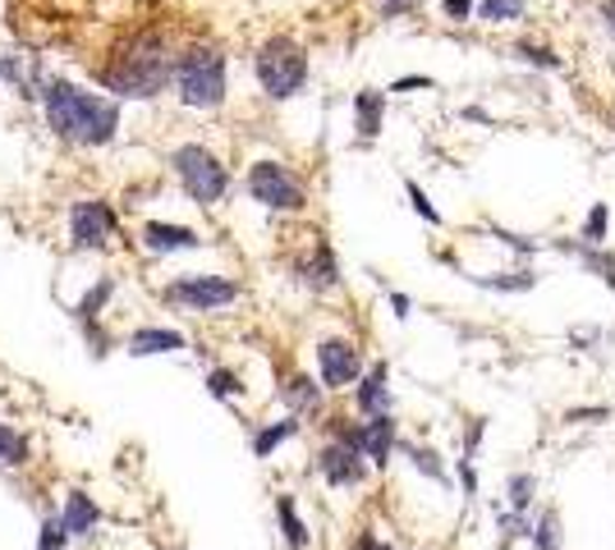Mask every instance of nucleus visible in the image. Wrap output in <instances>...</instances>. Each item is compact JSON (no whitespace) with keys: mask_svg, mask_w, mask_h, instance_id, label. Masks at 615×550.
Returning <instances> with one entry per match:
<instances>
[{"mask_svg":"<svg viewBox=\"0 0 615 550\" xmlns=\"http://www.w3.org/2000/svg\"><path fill=\"white\" fill-rule=\"evenodd\" d=\"M42 111H46V124L56 128L60 138L79 143V147H101L115 138L120 128V106L111 97H97L69 78H42Z\"/></svg>","mask_w":615,"mask_h":550,"instance_id":"obj_1","label":"nucleus"},{"mask_svg":"<svg viewBox=\"0 0 615 550\" xmlns=\"http://www.w3.org/2000/svg\"><path fill=\"white\" fill-rule=\"evenodd\" d=\"M115 97L124 101H147V97H161L175 83V56L161 33H138L124 42V50L115 56V65H107L101 74Z\"/></svg>","mask_w":615,"mask_h":550,"instance_id":"obj_2","label":"nucleus"},{"mask_svg":"<svg viewBox=\"0 0 615 550\" xmlns=\"http://www.w3.org/2000/svg\"><path fill=\"white\" fill-rule=\"evenodd\" d=\"M175 92L193 111H216L225 101V56L208 42H193L175 56Z\"/></svg>","mask_w":615,"mask_h":550,"instance_id":"obj_3","label":"nucleus"},{"mask_svg":"<svg viewBox=\"0 0 615 550\" xmlns=\"http://www.w3.org/2000/svg\"><path fill=\"white\" fill-rule=\"evenodd\" d=\"M253 74L271 101H290L308 83V50L294 37H267L253 56Z\"/></svg>","mask_w":615,"mask_h":550,"instance_id":"obj_4","label":"nucleus"},{"mask_svg":"<svg viewBox=\"0 0 615 550\" xmlns=\"http://www.w3.org/2000/svg\"><path fill=\"white\" fill-rule=\"evenodd\" d=\"M170 166L179 175V183H185V193L198 202V206H212L225 198L230 189V170L216 161V156L202 147V143H185V147H175L170 151Z\"/></svg>","mask_w":615,"mask_h":550,"instance_id":"obj_5","label":"nucleus"},{"mask_svg":"<svg viewBox=\"0 0 615 550\" xmlns=\"http://www.w3.org/2000/svg\"><path fill=\"white\" fill-rule=\"evenodd\" d=\"M248 198L262 202L267 212H303V206H308L303 183L280 161H253V170H248Z\"/></svg>","mask_w":615,"mask_h":550,"instance_id":"obj_6","label":"nucleus"},{"mask_svg":"<svg viewBox=\"0 0 615 550\" xmlns=\"http://www.w3.org/2000/svg\"><path fill=\"white\" fill-rule=\"evenodd\" d=\"M239 294L244 290L235 280H225V276H179L166 290L170 303H185V307H198V312H216L225 303H235Z\"/></svg>","mask_w":615,"mask_h":550,"instance_id":"obj_7","label":"nucleus"},{"mask_svg":"<svg viewBox=\"0 0 615 550\" xmlns=\"http://www.w3.org/2000/svg\"><path fill=\"white\" fill-rule=\"evenodd\" d=\"M115 234V212L101 198L88 202H74L69 212V239L74 248H107V239Z\"/></svg>","mask_w":615,"mask_h":550,"instance_id":"obj_8","label":"nucleus"},{"mask_svg":"<svg viewBox=\"0 0 615 550\" xmlns=\"http://www.w3.org/2000/svg\"><path fill=\"white\" fill-rule=\"evenodd\" d=\"M317 362H322V381L326 385H336V390H345V385H354L358 381V349L349 345V339H326V345L317 349Z\"/></svg>","mask_w":615,"mask_h":550,"instance_id":"obj_9","label":"nucleus"},{"mask_svg":"<svg viewBox=\"0 0 615 550\" xmlns=\"http://www.w3.org/2000/svg\"><path fill=\"white\" fill-rule=\"evenodd\" d=\"M345 440H354L358 450H364V459H372V463H387V459H391V445H395V423H391V413H377V417H368L364 427L345 431Z\"/></svg>","mask_w":615,"mask_h":550,"instance_id":"obj_10","label":"nucleus"},{"mask_svg":"<svg viewBox=\"0 0 615 550\" xmlns=\"http://www.w3.org/2000/svg\"><path fill=\"white\" fill-rule=\"evenodd\" d=\"M364 450H358L354 440H340V445H331V450L322 454V478L331 486H358L364 482Z\"/></svg>","mask_w":615,"mask_h":550,"instance_id":"obj_11","label":"nucleus"},{"mask_svg":"<svg viewBox=\"0 0 615 550\" xmlns=\"http://www.w3.org/2000/svg\"><path fill=\"white\" fill-rule=\"evenodd\" d=\"M143 248L147 252H193V248H202V234L198 229H189V225H166V221H152V225H143Z\"/></svg>","mask_w":615,"mask_h":550,"instance_id":"obj_12","label":"nucleus"},{"mask_svg":"<svg viewBox=\"0 0 615 550\" xmlns=\"http://www.w3.org/2000/svg\"><path fill=\"white\" fill-rule=\"evenodd\" d=\"M185 349V335L179 330H161V326H143L130 335V353L134 358H152V353H175Z\"/></svg>","mask_w":615,"mask_h":550,"instance_id":"obj_13","label":"nucleus"},{"mask_svg":"<svg viewBox=\"0 0 615 550\" xmlns=\"http://www.w3.org/2000/svg\"><path fill=\"white\" fill-rule=\"evenodd\" d=\"M358 408H364L368 417L391 408V385H387V367H381V362L364 377V385H358Z\"/></svg>","mask_w":615,"mask_h":550,"instance_id":"obj_14","label":"nucleus"},{"mask_svg":"<svg viewBox=\"0 0 615 550\" xmlns=\"http://www.w3.org/2000/svg\"><path fill=\"white\" fill-rule=\"evenodd\" d=\"M354 115H358V134H364V138H377V134H381V115H387V92L364 88V92L354 97Z\"/></svg>","mask_w":615,"mask_h":550,"instance_id":"obj_15","label":"nucleus"},{"mask_svg":"<svg viewBox=\"0 0 615 550\" xmlns=\"http://www.w3.org/2000/svg\"><path fill=\"white\" fill-rule=\"evenodd\" d=\"M65 528H69V537H88L92 528H97V523H101V514H97V505L88 501V495L83 491H74L69 495V501H65Z\"/></svg>","mask_w":615,"mask_h":550,"instance_id":"obj_16","label":"nucleus"},{"mask_svg":"<svg viewBox=\"0 0 615 550\" xmlns=\"http://www.w3.org/2000/svg\"><path fill=\"white\" fill-rule=\"evenodd\" d=\"M303 280L313 284V290H336L340 284V271H336V257H331L326 244L313 248V261H303Z\"/></svg>","mask_w":615,"mask_h":550,"instance_id":"obj_17","label":"nucleus"},{"mask_svg":"<svg viewBox=\"0 0 615 550\" xmlns=\"http://www.w3.org/2000/svg\"><path fill=\"white\" fill-rule=\"evenodd\" d=\"M0 78L19 92V97H33V60L29 56H14V50H0Z\"/></svg>","mask_w":615,"mask_h":550,"instance_id":"obj_18","label":"nucleus"},{"mask_svg":"<svg viewBox=\"0 0 615 550\" xmlns=\"http://www.w3.org/2000/svg\"><path fill=\"white\" fill-rule=\"evenodd\" d=\"M294 431H299V423H294V417H286V423H276V427H262L258 436H253V454H258V459H267V454L276 450V445H286Z\"/></svg>","mask_w":615,"mask_h":550,"instance_id":"obj_19","label":"nucleus"},{"mask_svg":"<svg viewBox=\"0 0 615 550\" xmlns=\"http://www.w3.org/2000/svg\"><path fill=\"white\" fill-rule=\"evenodd\" d=\"M276 514H280V528H286V541H290L294 550H303V546H308V528H303V518L294 514V501H290V495H280V501H276Z\"/></svg>","mask_w":615,"mask_h":550,"instance_id":"obj_20","label":"nucleus"},{"mask_svg":"<svg viewBox=\"0 0 615 550\" xmlns=\"http://www.w3.org/2000/svg\"><path fill=\"white\" fill-rule=\"evenodd\" d=\"M111 294H115V280H97L92 290L83 294V303L74 307V312H79V322H97V317H101V307L111 303Z\"/></svg>","mask_w":615,"mask_h":550,"instance_id":"obj_21","label":"nucleus"},{"mask_svg":"<svg viewBox=\"0 0 615 550\" xmlns=\"http://www.w3.org/2000/svg\"><path fill=\"white\" fill-rule=\"evenodd\" d=\"M524 5L528 0H482L478 19L482 23H515V19H524Z\"/></svg>","mask_w":615,"mask_h":550,"instance_id":"obj_22","label":"nucleus"},{"mask_svg":"<svg viewBox=\"0 0 615 550\" xmlns=\"http://www.w3.org/2000/svg\"><path fill=\"white\" fill-rule=\"evenodd\" d=\"M286 400L294 404V408H317V400H322V390L308 381V377H294L290 385H286Z\"/></svg>","mask_w":615,"mask_h":550,"instance_id":"obj_23","label":"nucleus"},{"mask_svg":"<svg viewBox=\"0 0 615 550\" xmlns=\"http://www.w3.org/2000/svg\"><path fill=\"white\" fill-rule=\"evenodd\" d=\"M65 541H69L65 518H46L42 523V537H37V550H65Z\"/></svg>","mask_w":615,"mask_h":550,"instance_id":"obj_24","label":"nucleus"},{"mask_svg":"<svg viewBox=\"0 0 615 550\" xmlns=\"http://www.w3.org/2000/svg\"><path fill=\"white\" fill-rule=\"evenodd\" d=\"M404 193H409V202H414V212H418V216H423L427 225H441V212H437V206H432V202H427V193L418 189V183H414V179H404Z\"/></svg>","mask_w":615,"mask_h":550,"instance_id":"obj_25","label":"nucleus"},{"mask_svg":"<svg viewBox=\"0 0 615 550\" xmlns=\"http://www.w3.org/2000/svg\"><path fill=\"white\" fill-rule=\"evenodd\" d=\"M0 463H23V436L14 427H0Z\"/></svg>","mask_w":615,"mask_h":550,"instance_id":"obj_26","label":"nucleus"},{"mask_svg":"<svg viewBox=\"0 0 615 550\" xmlns=\"http://www.w3.org/2000/svg\"><path fill=\"white\" fill-rule=\"evenodd\" d=\"M583 234H588V244H602V239H606V202H597L593 212H588Z\"/></svg>","mask_w":615,"mask_h":550,"instance_id":"obj_27","label":"nucleus"},{"mask_svg":"<svg viewBox=\"0 0 615 550\" xmlns=\"http://www.w3.org/2000/svg\"><path fill=\"white\" fill-rule=\"evenodd\" d=\"M372 5H377L381 19H400V14H414L423 0H372Z\"/></svg>","mask_w":615,"mask_h":550,"instance_id":"obj_28","label":"nucleus"},{"mask_svg":"<svg viewBox=\"0 0 615 550\" xmlns=\"http://www.w3.org/2000/svg\"><path fill=\"white\" fill-rule=\"evenodd\" d=\"M519 56H524L528 65H543V69H560V60L551 56V50H543V46H533V42H524V46H519Z\"/></svg>","mask_w":615,"mask_h":550,"instance_id":"obj_29","label":"nucleus"},{"mask_svg":"<svg viewBox=\"0 0 615 550\" xmlns=\"http://www.w3.org/2000/svg\"><path fill=\"white\" fill-rule=\"evenodd\" d=\"M208 385H212V395H216V400H230V395H239V381L230 377V372H212V377H208Z\"/></svg>","mask_w":615,"mask_h":550,"instance_id":"obj_30","label":"nucleus"},{"mask_svg":"<svg viewBox=\"0 0 615 550\" xmlns=\"http://www.w3.org/2000/svg\"><path fill=\"white\" fill-rule=\"evenodd\" d=\"M533 541L543 550H556V514H543V523L533 528Z\"/></svg>","mask_w":615,"mask_h":550,"instance_id":"obj_31","label":"nucleus"},{"mask_svg":"<svg viewBox=\"0 0 615 550\" xmlns=\"http://www.w3.org/2000/svg\"><path fill=\"white\" fill-rule=\"evenodd\" d=\"M533 478H515L510 482V501H515V509H528V501H533Z\"/></svg>","mask_w":615,"mask_h":550,"instance_id":"obj_32","label":"nucleus"},{"mask_svg":"<svg viewBox=\"0 0 615 550\" xmlns=\"http://www.w3.org/2000/svg\"><path fill=\"white\" fill-rule=\"evenodd\" d=\"M441 10H446V19H455V23H465V19L473 14V0H446Z\"/></svg>","mask_w":615,"mask_h":550,"instance_id":"obj_33","label":"nucleus"},{"mask_svg":"<svg viewBox=\"0 0 615 550\" xmlns=\"http://www.w3.org/2000/svg\"><path fill=\"white\" fill-rule=\"evenodd\" d=\"M414 463L423 468V473H432V478H441V463H437V454H432V450H414Z\"/></svg>","mask_w":615,"mask_h":550,"instance_id":"obj_34","label":"nucleus"},{"mask_svg":"<svg viewBox=\"0 0 615 550\" xmlns=\"http://www.w3.org/2000/svg\"><path fill=\"white\" fill-rule=\"evenodd\" d=\"M414 88H432V78H400L391 92H414Z\"/></svg>","mask_w":615,"mask_h":550,"instance_id":"obj_35","label":"nucleus"},{"mask_svg":"<svg viewBox=\"0 0 615 550\" xmlns=\"http://www.w3.org/2000/svg\"><path fill=\"white\" fill-rule=\"evenodd\" d=\"M602 19H606V29L615 33V0H602Z\"/></svg>","mask_w":615,"mask_h":550,"instance_id":"obj_36","label":"nucleus"},{"mask_svg":"<svg viewBox=\"0 0 615 550\" xmlns=\"http://www.w3.org/2000/svg\"><path fill=\"white\" fill-rule=\"evenodd\" d=\"M358 550H387V546H377L372 537H364V546H358Z\"/></svg>","mask_w":615,"mask_h":550,"instance_id":"obj_37","label":"nucleus"}]
</instances>
